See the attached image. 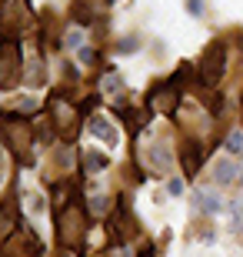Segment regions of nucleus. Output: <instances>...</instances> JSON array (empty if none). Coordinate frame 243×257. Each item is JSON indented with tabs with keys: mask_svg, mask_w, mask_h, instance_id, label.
<instances>
[{
	"mask_svg": "<svg viewBox=\"0 0 243 257\" xmlns=\"http://www.w3.org/2000/svg\"><path fill=\"white\" fill-rule=\"evenodd\" d=\"M137 47H140V40H123L120 44V50H137Z\"/></svg>",
	"mask_w": 243,
	"mask_h": 257,
	"instance_id": "16",
	"label": "nucleus"
},
{
	"mask_svg": "<svg viewBox=\"0 0 243 257\" xmlns=\"http://www.w3.org/2000/svg\"><path fill=\"white\" fill-rule=\"evenodd\" d=\"M90 131H94L97 137H100V141H107V144H117V131H113V127L107 124L103 117H94V120H90Z\"/></svg>",
	"mask_w": 243,
	"mask_h": 257,
	"instance_id": "8",
	"label": "nucleus"
},
{
	"mask_svg": "<svg viewBox=\"0 0 243 257\" xmlns=\"http://www.w3.org/2000/svg\"><path fill=\"white\" fill-rule=\"evenodd\" d=\"M20 227V217H17V204L14 200H4L0 204V244Z\"/></svg>",
	"mask_w": 243,
	"mask_h": 257,
	"instance_id": "7",
	"label": "nucleus"
},
{
	"mask_svg": "<svg viewBox=\"0 0 243 257\" xmlns=\"http://www.w3.org/2000/svg\"><path fill=\"white\" fill-rule=\"evenodd\" d=\"M100 87H103V90H110V94H117V90H120V77H117V74H107L100 80Z\"/></svg>",
	"mask_w": 243,
	"mask_h": 257,
	"instance_id": "15",
	"label": "nucleus"
},
{
	"mask_svg": "<svg viewBox=\"0 0 243 257\" xmlns=\"http://www.w3.org/2000/svg\"><path fill=\"white\" fill-rule=\"evenodd\" d=\"M193 204H196V207H203V210H210V214H216V210H220V200H216V197H206V194H196Z\"/></svg>",
	"mask_w": 243,
	"mask_h": 257,
	"instance_id": "10",
	"label": "nucleus"
},
{
	"mask_svg": "<svg viewBox=\"0 0 243 257\" xmlns=\"http://www.w3.org/2000/svg\"><path fill=\"white\" fill-rule=\"evenodd\" d=\"M103 167H107V157H103V154H87V171L90 174L103 171Z\"/></svg>",
	"mask_w": 243,
	"mask_h": 257,
	"instance_id": "11",
	"label": "nucleus"
},
{
	"mask_svg": "<svg viewBox=\"0 0 243 257\" xmlns=\"http://www.w3.org/2000/svg\"><path fill=\"white\" fill-rule=\"evenodd\" d=\"M187 7H190V14H200V7H203V4H200V0H190Z\"/></svg>",
	"mask_w": 243,
	"mask_h": 257,
	"instance_id": "18",
	"label": "nucleus"
},
{
	"mask_svg": "<svg viewBox=\"0 0 243 257\" xmlns=\"http://www.w3.org/2000/svg\"><path fill=\"white\" fill-rule=\"evenodd\" d=\"M147 107H150V110H157V114H173V107H177V90H173V84L157 87V90L150 94Z\"/></svg>",
	"mask_w": 243,
	"mask_h": 257,
	"instance_id": "5",
	"label": "nucleus"
},
{
	"mask_svg": "<svg viewBox=\"0 0 243 257\" xmlns=\"http://www.w3.org/2000/svg\"><path fill=\"white\" fill-rule=\"evenodd\" d=\"M17 70H20L17 40L7 37V40H0V87H14L17 84Z\"/></svg>",
	"mask_w": 243,
	"mask_h": 257,
	"instance_id": "3",
	"label": "nucleus"
},
{
	"mask_svg": "<svg viewBox=\"0 0 243 257\" xmlns=\"http://www.w3.org/2000/svg\"><path fill=\"white\" fill-rule=\"evenodd\" d=\"M213 177H216V184H230L236 177V174H233V164H230V161H220V164H216V174H213Z\"/></svg>",
	"mask_w": 243,
	"mask_h": 257,
	"instance_id": "9",
	"label": "nucleus"
},
{
	"mask_svg": "<svg viewBox=\"0 0 243 257\" xmlns=\"http://www.w3.org/2000/svg\"><path fill=\"white\" fill-rule=\"evenodd\" d=\"M0 131H4V144H10L14 151L24 157L30 144H34V131L27 120H20L17 114H0Z\"/></svg>",
	"mask_w": 243,
	"mask_h": 257,
	"instance_id": "1",
	"label": "nucleus"
},
{
	"mask_svg": "<svg viewBox=\"0 0 243 257\" xmlns=\"http://www.w3.org/2000/svg\"><path fill=\"white\" fill-rule=\"evenodd\" d=\"M153 164H157L160 171H167V167H170V151H167V147H153Z\"/></svg>",
	"mask_w": 243,
	"mask_h": 257,
	"instance_id": "12",
	"label": "nucleus"
},
{
	"mask_svg": "<svg viewBox=\"0 0 243 257\" xmlns=\"http://www.w3.org/2000/svg\"><path fill=\"white\" fill-rule=\"evenodd\" d=\"M223 64H226V50L216 40L203 50V64H200V84L203 87H216V80L223 77Z\"/></svg>",
	"mask_w": 243,
	"mask_h": 257,
	"instance_id": "2",
	"label": "nucleus"
},
{
	"mask_svg": "<svg viewBox=\"0 0 243 257\" xmlns=\"http://www.w3.org/2000/svg\"><path fill=\"white\" fill-rule=\"evenodd\" d=\"M140 257H153V254H150V250H143V254H140Z\"/></svg>",
	"mask_w": 243,
	"mask_h": 257,
	"instance_id": "19",
	"label": "nucleus"
},
{
	"mask_svg": "<svg viewBox=\"0 0 243 257\" xmlns=\"http://www.w3.org/2000/svg\"><path fill=\"white\" fill-rule=\"evenodd\" d=\"M230 214H233V230L243 227V200H230Z\"/></svg>",
	"mask_w": 243,
	"mask_h": 257,
	"instance_id": "13",
	"label": "nucleus"
},
{
	"mask_svg": "<svg viewBox=\"0 0 243 257\" xmlns=\"http://www.w3.org/2000/svg\"><path fill=\"white\" fill-rule=\"evenodd\" d=\"M180 164H183V174L193 177V174L200 171V164H203V147H200L196 141H187L183 151H180Z\"/></svg>",
	"mask_w": 243,
	"mask_h": 257,
	"instance_id": "6",
	"label": "nucleus"
},
{
	"mask_svg": "<svg viewBox=\"0 0 243 257\" xmlns=\"http://www.w3.org/2000/svg\"><path fill=\"white\" fill-rule=\"evenodd\" d=\"M226 147H230L233 154H243V134H240V131H233L230 137H226Z\"/></svg>",
	"mask_w": 243,
	"mask_h": 257,
	"instance_id": "14",
	"label": "nucleus"
},
{
	"mask_svg": "<svg viewBox=\"0 0 243 257\" xmlns=\"http://www.w3.org/2000/svg\"><path fill=\"white\" fill-rule=\"evenodd\" d=\"M183 191V181H170V194H180Z\"/></svg>",
	"mask_w": 243,
	"mask_h": 257,
	"instance_id": "17",
	"label": "nucleus"
},
{
	"mask_svg": "<svg viewBox=\"0 0 243 257\" xmlns=\"http://www.w3.org/2000/svg\"><path fill=\"white\" fill-rule=\"evenodd\" d=\"M57 220H60V227H57L60 244H64V247H74L77 240H80V234H84V214H80L77 204H74V207H67Z\"/></svg>",
	"mask_w": 243,
	"mask_h": 257,
	"instance_id": "4",
	"label": "nucleus"
}]
</instances>
